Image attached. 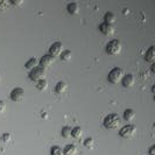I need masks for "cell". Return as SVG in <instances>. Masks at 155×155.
Returning a JSON list of instances; mask_svg holds the SVG:
<instances>
[{
    "label": "cell",
    "instance_id": "obj_1",
    "mask_svg": "<svg viewBox=\"0 0 155 155\" xmlns=\"http://www.w3.org/2000/svg\"><path fill=\"white\" fill-rule=\"evenodd\" d=\"M120 123H121V120L117 113H110L109 116H106L104 119V126L106 128H110V130L117 128L120 125Z\"/></svg>",
    "mask_w": 155,
    "mask_h": 155
},
{
    "label": "cell",
    "instance_id": "obj_2",
    "mask_svg": "<svg viewBox=\"0 0 155 155\" xmlns=\"http://www.w3.org/2000/svg\"><path fill=\"white\" fill-rule=\"evenodd\" d=\"M124 76V70L121 69V68H113L109 72L107 79H109L110 83H112V84H118L119 82H121V79H123Z\"/></svg>",
    "mask_w": 155,
    "mask_h": 155
},
{
    "label": "cell",
    "instance_id": "obj_3",
    "mask_svg": "<svg viewBox=\"0 0 155 155\" xmlns=\"http://www.w3.org/2000/svg\"><path fill=\"white\" fill-rule=\"evenodd\" d=\"M106 51L109 55H118L121 51V43L119 40H112L106 46Z\"/></svg>",
    "mask_w": 155,
    "mask_h": 155
},
{
    "label": "cell",
    "instance_id": "obj_4",
    "mask_svg": "<svg viewBox=\"0 0 155 155\" xmlns=\"http://www.w3.org/2000/svg\"><path fill=\"white\" fill-rule=\"evenodd\" d=\"M46 75V69L41 68V67H36L35 69L31 70L29 72V79L33 81V82H39L41 79H43Z\"/></svg>",
    "mask_w": 155,
    "mask_h": 155
},
{
    "label": "cell",
    "instance_id": "obj_5",
    "mask_svg": "<svg viewBox=\"0 0 155 155\" xmlns=\"http://www.w3.org/2000/svg\"><path fill=\"white\" fill-rule=\"evenodd\" d=\"M135 131H137V128H135L133 125H126V126H124V127L120 130L119 135H120L121 138L128 139V138H131V137H133V135H134Z\"/></svg>",
    "mask_w": 155,
    "mask_h": 155
},
{
    "label": "cell",
    "instance_id": "obj_6",
    "mask_svg": "<svg viewBox=\"0 0 155 155\" xmlns=\"http://www.w3.org/2000/svg\"><path fill=\"white\" fill-rule=\"evenodd\" d=\"M62 50H63V46L61 42H56L54 43L53 46L49 48V54L50 56H53V57H56V56H60V55L62 54Z\"/></svg>",
    "mask_w": 155,
    "mask_h": 155
},
{
    "label": "cell",
    "instance_id": "obj_7",
    "mask_svg": "<svg viewBox=\"0 0 155 155\" xmlns=\"http://www.w3.org/2000/svg\"><path fill=\"white\" fill-rule=\"evenodd\" d=\"M25 97V90L22 87H15L11 92V99L13 101H20Z\"/></svg>",
    "mask_w": 155,
    "mask_h": 155
},
{
    "label": "cell",
    "instance_id": "obj_8",
    "mask_svg": "<svg viewBox=\"0 0 155 155\" xmlns=\"http://www.w3.org/2000/svg\"><path fill=\"white\" fill-rule=\"evenodd\" d=\"M53 62H54V57H53V56H50V55H45V56L41 57V60L39 61V64L41 68L46 69L48 67H50V65L53 64Z\"/></svg>",
    "mask_w": 155,
    "mask_h": 155
},
{
    "label": "cell",
    "instance_id": "obj_9",
    "mask_svg": "<svg viewBox=\"0 0 155 155\" xmlns=\"http://www.w3.org/2000/svg\"><path fill=\"white\" fill-rule=\"evenodd\" d=\"M99 31H101V34H104V35H112L113 33H114V28H113V26H111V25H107V23L103 22L99 26Z\"/></svg>",
    "mask_w": 155,
    "mask_h": 155
},
{
    "label": "cell",
    "instance_id": "obj_10",
    "mask_svg": "<svg viewBox=\"0 0 155 155\" xmlns=\"http://www.w3.org/2000/svg\"><path fill=\"white\" fill-rule=\"evenodd\" d=\"M121 83H123V86L124 87H131V86L134 85V83H135V78L133 75H126L123 77L121 79Z\"/></svg>",
    "mask_w": 155,
    "mask_h": 155
},
{
    "label": "cell",
    "instance_id": "obj_11",
    "mask_svg": "<svg viewBox=\"0 0 155 155\" xmlns=\"http://www.w3.org/2000/svg\"><path fill=\"white\" fill-rule=\"evenodd\" d=\"M67 9H68V12H69L71 15H76V14H78L79 13V5H78V2H70V4H68V7H67Z\"/></svg>",
    "mask_w": 155,
    "mask_h": 155
},
{
    "label": "cell",
    "instance_id": "obj_12",
    "mask_svg": "<svg viewBox=\"0 0 155 155\" xmlns=\"http://www.w3.org/2000/svg\"><path fill=\"white\" fill-rule=\"evenodd\" d=\"M145 60H146V62L154 63V60H155V47L154 46H152L147 50V53L145 55Z\"/></svg>",
    "mask_w": 155,
    "mask_h": 155
},
{
    "label": "cell",
    "instance_id": "obj_13",
    "mask_svg": "<svg viewBox=\"0 0 155 155\" xmlns=\"http://www.w3.org/2000/svg\"><path fill=\"white\" fill-rule=\"evenodd\" d=\"M77 153V147L75 145H67L63 149V155H75Z\"/></svg>",
    "mask_w": 155,
    "mask_h": 155
},
{
    "label": "cell",
    "instance_id": "obj_14",
    "mask_svg": "<svg viewBox=\"0 0 155 155\" xmlns=\"http://www.w3.org/2000/svg\"><path fill=\"white\" fill-rule=\"evenodd\" d=\"M134 118H135V112L131 109H127L125 110L124 112V119L126 121H133L134 120Z\"/></svg>",
    "mask_w": 155,
    "mask_h": 155
},
{
    "label": "cell",
    "instance_id": "obj_15",
    "mask_svg": "<svg viewBox=\"0 0 155 155\" xmlns=\"http://www.w3.org/2000/svg\"><path fill=\"white\" fill-rule=\"evenodd\" d=\"M104 20H105V23L113 26V23L116 21V15H114L112 12H107V13L105 14V16H104Z\"/></svg>",
    "mask_w": 155,
    "mask_h": 155
},
{
    "label": "cell",
    "instance_id": "obj_16",
    "mask_svg": "<svg viewBox=\"0 0 155 155\" xmlns=\"http://www.w3.org/2000/svg\"><path fill=\"white\" fill-rule=\"evenodd\" d=\"M36 67H39V61L35 58V57H33L31 58L28 62L26 63V69H29V70H33L35 69Z\"/></svg>",
    "mask_w": 155,
    "mask_h": 155
},
{
    "label": "cell",
    "instance_id": "obj_17",
    "mask_svg": "<svg viewBox=\"0 0 155 155\" xmlns=\"http://www.w3.org/2000/svg\"><path fill=\"white\" fill-rule=\"evenodd\" d=\"M65 90H67V84L64 82H58L55 86V91L58 94H62L63 92H65Z\"/></svg>",
    "mask_w": 155,
    "mask_h": 155
},
{
    "label": "cell",
    "instance_id": "obj_18",
    "mask_svg": "<svg viewBox=\"0 0 155 155\" xmlns=\"http://www.w3.org/2000/svg\"><path fill=\"white\" fill-rule=\"evenodd\" d=\"M47 87H48V81L45 79V78L39 81V82L36 83V89L40 90V91H45Z\"/></svg>",
    "mask_w": 155,
    "mask_h": 155
},
{
    "label": "cell",
    "instance_id": "obj_19",
    "mask_svg": "<svg viewBox=\"0 0 155 155\" xmlns=\"http://www.w3.org/2000/svg\"><path fill=\"white\" fill-rule=\"evenodd\" d=\"M82 134H83L82 128H81V127H78V126L71 130V137H72V138H75V139H79V138L82 137Z\"/></svg>",
    "mask_w": 155,
    "mask_h": 155
},
{
    "label": "cell",
    "instance_id": "obj_20",
    "mask_svg": "<svg viewBox=\"0 0 155 155\" xmlns=\"http://www.w3.org/2000/svg\"><path fill=\"white\" fill-rule=\"evenodd\" d=\"M61 134H62V137L64 139H69V138H71V128L69 126H64L62 128Z\"/></svg>",
    "mask_w": 155,
    "mask_h": 155
},
{
    "label": "cell",
    "instance_id": "obj_21",
    "mask_svg": "<svg viewBox=\"0 0 155 155\" xmlns=\"http://www.w3.org/2000/svg\"><path fill=\"white\" fill-rule=\"evenodd\" d=\"M71 51L70 50H64L62 51V54L60 55L61 56V60H62L63 62H68L69 60H71Z\"/></svg>",
    "mask_w": 155,
    "mask_h": 155
},
{
    "label": "cell",
    "instance_id": "obj_22",
    "mask_svg": "<svg viewBox=\"0 0 155 155\" xmlns=\"http://www.w3.org/2000/svg\"><path fill=\"white\" fill-rule=\"evenodd\" d=\"M50 155H63V149L58 146H53L50 149Z\"/></svg>",
    "mask_w": 155,
    "mask_h": 155
},
{
    "label": "cell",
    "instance_id": "obj_23",
    "mask_svg": "<svg viewBox=\"0 0 155 155\" xmlns=\"http://www.w3.org/2000/svg\"><path fill=\"white\" fill-rule=\"evenodd\" d=\"M11 134L9 133H5V134H2V137H1V139L4 142H8V141H11Z\"/></svg>",
    "mask_w": 155,
    "mask_h": 155
},
{
    "label": "cell",
    "instance_id": "obj_24",
    "mask_svg": "<svg viewBox=\"0 0 155 155\" xmlns=\"http://www.w3.org/2000/svg\"><path fill=\"white\" fill-rule=\"evenodd\" d=\"M8 6V1H5V0H0V9H6Z\"/></svg>",
    "mask_w": 155,
    "mask_h": 155
},
{
    "label": "cell",
    "instance_id": "obj_25",
    "mask_svg": "<svg viewBox=\"0 0 155 155\" xmlns=\"http://www.w3.org/2000/svg\"><path fill=\"white\" fill-rule=\"evenodd\" d=\"M92 142L93 140L91 138H87V139L84 141V145H85V147H90V146H92Z\"/></svg>",
    "mask_w": 155,
    "mask_h": 155
},
{
    "label": "cell",
    "instance_id": "obj_26",
    "mask_svg": "<svg viewBox=\"0 0 155 155\" xmlns=\"http://www.w3.org/2000/svg\"><path fill=\"white\" fill-rule=\"evenodd\" d=\"M5 109H6V104L2 101H0V114L5 112Z\"/></svg>",
    "mask_w": 155,
    "mask_h": 155
},
{
    "label": "cell",
    "instance_id": "obj_27",
    "mask_svg": "<svg viewBox=\"0 0 155 155\" xmlns=\"http://www.w3.org/2000/svg\"><path fill=\"white\" fill-rule=\"evenodd\" d=\"M11 2H12V4L14 5V6H20L21 4H23V1H22V0H12Z\"/></svg>",
    "mask_w": 155,
    "mask_h": 155
},
{
    "label": "cell",
    "instance_id": "obj_28",
    "mask_svg": "<svg viewBox=\"0 0 155 155\" xmlns=\"http://www.w3.org/2000/svg\"><path fill=\"white\" fill-rule=\"evenodd\" d=\"M149 155H155V146H152L149 148Z\"/></svg>",
    "mask_w": 155,
    "mask_h": 155
},
{
    "label": "cell",
    "instance_id": "obj_29",
    "mask_svg": "<svg viewBox=\"0 0 155 155\" xmlns=\"http://www.w3.org/2000/svg\"><path fill=\"white\" fill-rule=\"evenodd\" d=\"M152 71H153V72H155V64H154V63H152Z\"/></svg>",
    "mask_w": 155,
    "mask_h": 155
},
{
    "label": "cell",
    "instance_id": "obj_30",
    "mask_svg": "<svg viewBox=\"0 0 155 155\" xmlns=\"http://www.w3.org/2000/svg\"><path fill=\"white\" fill-rule=\"evenodd\" d=\"M128 13H130V11H128V9H125V11H124V14H125V15H127Z\"/></svg>",
    "mask_w": 155,
    "mask_h": 155
},
{
    "label": "cell",
    "instance_id": "obj_31",
    "mask_svg": "<svg viewBox=\"0 0 155 155\" xmlns=\"http://www.w3.org/2000/svg\"><path fill=\"white\" fill-rule=\"evenodd\" d=\"M152 92H153V93L155 92V86H154V85L152 86Z\"/></svg>",
    "mask_w": 155,
    "mask_h": 155
}]
</instances>
